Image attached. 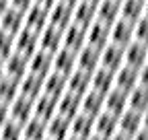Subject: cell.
I'll list each match as a JSON object with an SVG mask.
<instances>
[{"label": "cell", "mask_w": 148, "mask_h": 140, "mask_svg": "<svg viewBox=\"0 0 148 140\" xmlns=\"http://www.w3.org/2000/svg\"><path fill=\"white\" fill-rule=\"evenodd\" d=\"M107 43H111V27L95 21L86 27V45H92L97 49H103Z\"/></svg>", "instance_id": "2"}, {"label": "cell", "mask_w": 148, "mask_h": 140, "mask_svg": "<svg viewBox=\"0 0 148 140\" xmlns=\"http://www.w3.org/2000/svg\"><path fill=\"white\" fill-rule=\"evenodd\" d=\"M132 140H148V130H144V128L138 130V132L132 136Z\"/></svg>", "instance_id": "41"}, {"label": "cell", "mask_w": 148, "mask_h": 140, "mask_svg": "<svg viewBox=\"0 0 148 140\" xmlns=\"http://www.w3.org/2000/svg\"><path fill=\"white\" fill-rule=\"evenodd\" d=\"M6 119H8V105L0 101V126H2Z\"/></svg>", "instance_id": "40"}, {"label": "cell", "mask_w": 148, "mask_h": 140, "mask_svg": "<svg viewBox=\"0 0 148 140\" xmlns=\"http://www.w3.org/2000/svg\"><path fill=\"white\" fill-rule=\"evenodd\" d=\"M113 86L119 89V91H123V93H130L132 89H136V86H138V70L123 64L119 70H115Z\"/></svg>", "instance_id": "20"}, {"label": "cell", "mask_w": 148, "mask_h": 140, "mask_svg": "<svg viewBox=\"0 0 148 140\" xmlns=\"http://www.w3.org/2000/svg\"><path fill=\"white\" fill-rule=\"evenodd\" d=\"M123 62L125 66H132L136 70H140L146 62H148V45L140 43V41H132L123 47Z\"/></svg>", "instance_id": "4"}, {"label": "cell", "mask_w": 148, "mask_h": 140, "mask_svg": "<svg viewBox=\"0 0 148 140\" xmlns=\"http://www.w3.org/2000/svg\"><path fill=\"white\" fill-rule=\"evenodd\" d=\"M113 80H115V72L99 66L95 72L90 74V89L101 93V95H107L111 89H113Z\"/></svg>", "instance_id": "23"}, {"label": "cell", "mask_w": 148, "mask_h": 140, "mask_svg": "<svg viewBox=\"0 0 148 140\" xmlns=\"http://www.w3.org/2000/svg\"><path fill=\"white\" fill-rule=\"evenodd\" d=\"M117 19H121V2H117V0H101L97 4V21L111 27Z\"/></svg>", "instance_id": "19"}, {"label": "cell", "mask_w": 148, "mask_h": 140, "mask_svg": "<svg viewBox=\"0 0 148 140\" xmlns=\"http://www.w3.org/2000/svg\"><path fill=\"white\" fill-rule=\"evenodd\" d=\"M115 132H117V115H113V113H109V111L103 109L95 117V132L92 134H99V136L109 140Z\"/></svg>", "instance_id": "26"}, {"label": "cell", "mask_w": 148, "mask_h": 140, "mask_svg": "<svg viewBox=\"0 0 148 140\" xmlns=\"http://www.w3.org/2000/svg\"><path fill=\"white\" fill-rule=\"evenodd\" d=\"M76 113H80V97L66 91L62 97H58V115L72 119Z\"/></svg>", "instance_id": "27"}, {"label": "cell", "mask_w": 148, "mask_h": 140, "mask_svg": "<svg viewBox=\"0 0 148 140\" xmlns=\"http://www.w3.org/2000/svg\"><path fill=\"white\" fill-rule=\"evenodd\" d=\"M86 140H107V138H103V136H99V134H90Z\"/></svg>", "instance_id": "47"}, {"label": "cell", "mask_w": 148, "mask_h": 140, "mask_svg": "<svg viewBox=\"0 0 148 140\" xmlns=\"http://www.w3.org/2000/svg\"><path fill=\"white\" fill-rule=\"evenodd\" d=\"M132 41H134V23L125 21V19H117L111 25V43H117V45L125 47Z\"/></svg>", "instance_id": "14"}, {"label": "cell", "mask_w": 148, "mask_h": 140, "mask_svg": "<svg viewBox=\"0 0 148 140\" xmlns=\"http://www.w3.org/2000/svg\"><path fill=\"white\" fill-rule=\"evenodd\" d=\"M41 93H43V78L41 76L27 72L21 80H18V95H23V97L35 101Z\"/></svg>", "instance_id": "18"}, {"label": "cell", "mask_w": 148, "mask_h": 140, "mask_svg": "<svg viewBox=\"0 0 148 140\" xmlns=\"http://www.w3.org/2000/svg\"><path fill=\"white\" fill-rule=\"evenodd\" d=\"M53 70H56V72L66 74V76L72 72V70H76V51L60 47L53 54Z\"/></svg>", "instance_id": "24"}, {"label": "cell", "mask_w": 148, "mask_h": 140, "mask_svg": "<svg viewBox=\"0 0 148 140\" xmlns=\"http://www.w3.org/2000/svg\"><path fill=\"white\" fill-rule=\"evenodd\" d=\"M45 140H49V138H45Z\"/></svg>", "instance_id": "53"}, {"label": "cell", "mask_w": 148, "mask_h": 140, "mask_svg": "<svg viewBox=\"0 0 148 140\" xmlns=\"http://www.w3.org/2000/svg\"><path fill=\"white\" fill-rule=\"evenodd\" d=\"M56 113H58V99H56V97L41 93L39 97L33 101V115H35V117L47 121V119H51Z\"/></svg>", "instance_id": "13"}, {"label": "cell", "mask_w": 148, "mask_h": 140, "mask_svg": "<svg viewBox=\"0 0 148 140\" xmlns=\"http://www.w3.org/2000/svg\"><path fill=\"white\" fill-rule=\"evenodd\" d=\"M134 39L148 45V16H142L134 23Z\"/></svg>", "instance_id": "37"}, {"label": "cell", "mask_w": 148, "mask_h": 140, "mask_svg": "<svg viewBox=\"0 0 148 140\" xmlns=\"http://www.w3.org/2000/svg\"><path fill=\"white\" fill-rule=\"evenodd\" d=\"M2 76H4V62L0 60V78H2Z\"/></svg>", "instance_id": "48"}, {"label": "cell", "mask_w": 148, "mask_h": 140, "mask_svg": "<svg viewBox=\"0 0 148 140\" xmlns=\"http://www.w3.org/2000/svg\"><path fill=\"white\" fill-rule=\"evenodd\" d=\"M58 2H64V4H68V6H76L80 0H58Z\"/></svg>", "instance_id": "46"}, {"label": "cell", "mask_w": 148, "mask_h": 140, "mask_svg": "<svg viewBox=\"0 0 148 140\" xmlns=\"http://www.w3.org/2000/svg\"><path fill=\"white\" fill-rule=\"evenodd\" d=\"M47 138V121L39 117H31L23 124V140H45Z\"/></svg>", "instance_id": "31"}, {"label": "cell", "mask_w": 148, "mask_h": 140, "mask_svg": "<svg viewBox=\"0 0 148 140\" xmlns=\"http://www.w3.org/2000/svg\"><path fill=\"white\" fill-rule=\"evenodd\" d=\"M138 84L144 86V89H148V62L138 70Z\"/></svg>", "instance_id": "39"}, {"label": "cell", "mask_w": 148, "mask_h": 140, "mask_svg": "<svg viewBox=\"0 0 148 140\" xmlns=\"http://www.w3.org/2000/svg\"><path fill=\"white\" fill-rule=\"evenodd\" d=\"M66 82H68V76L66 74L51 70V72L43 78V93L58 99V97H62L66 93Z\"/></svg>", "instance_id": "25"}, {"label": "cell", "mask_w": 148, "mask_h": 140, "mask_svg": "<svg viewBox=\"0 0 148 140\" xmlns=\"http://www.w3.org/2000/svg\"><path fill=\"white\" fill-rule=\"evenodd\" d=\"M70 23H74V6H68L64 2H56L49 8V25L64 31Z\"/></svg>", "instance_id": "15"}, {"label": "cell", "mask_w": 148, "mask_h": 140, "mask_svg": "<svg viewBox=\"0 0 148 140\" xmlns=\"http://www.w3.org/2000/svg\"><path fill=\"white\" fill-rule=\"evenodd\" d=\"M90 89V72H84V70H72L68 74V82H66V91L68 93H74L82 97L86 91Z\"/></svg>", "instance_id": "22"}, {"label": "cell", "mask_w": 148, "mask_h": 140, "mask_svg": "<svg viewBox=\"0 0 148 140\" xmlns=\"http://www.w3.org/2000/svg\"><path fill=\"white\" fill-rule=\"evenodd\" d=\"M0 140H23V126L12 119H6L0 126Z\"/></svg>", "instance_id": "35"}, {"label": "cell", "mask_w": 148, "mask_h": 140, "mask_svg": "<svg viewBox=\"0 0 148 140\" xmlns=\"http://www.w3.org/2000/svg\"><path fill=\"white\" fill-rule=\"evenodd\" d=\"M37 49H39V33L37 31L23 27L14 35V51L16 54H23L25 58H31Z\"/></svg>", "instance_id": "1"}, {"label": "cell", "mask_w": 148, "mask_h": 140, "mask_svg": "<svg viewBox=\"0 0 148 140\" xmlns=\"http://www.w3.org/2000/svg\"><path fill=\"white\" fill-rule=\"evenodd\" d=\"M109 140H132V136H127V134H123V132H115Z\"/></svg>", "instance_id": "42"}, {"label": "cell", "mask_w": 148, "mask_h": 140, "mask_svg": "<svg viewBox=\"0 0 148 140\" xmlns=\"http://www.w3.org/2000/svg\"><path fill=\"white\" fill-rule=\"evenodd\" d=\"M8 6H10V0H0V14H2Z\"/></svg>", "instance_id": "44"}, {"label": "cell", "mask_w": 148, "mask_h": 140, "mask_svg": "<svg viewBox=\"0 0 148 140\" xmlns=\"http://www.w3.org/2000/svg\"><path fill=\"white\" fill-rule=\"evenodd\" d=\"M123 47L117 43H107L101 49V68H107L111 72H115L123 66Z\"/></svg>", "instance_id": "10"}, {"label": "cell", "mask_w": 148, "mask_h": 140, "mask_svg": "<svg viewBox=\"0 0 148 140\" xmlns=\"http://www.w3.org/2000/svg\"><path fill=\"white\" fill-rule=\"evenodd\" d=\"M33 117V101L18 95L10 105H8V119L16 121V124H25V121H29Z\"/></svg>", "instance_id": "7"}, {"label": "cell", "mask_w": 148, "mask_h": 140, "mask_svg": "<svg viewBox=\"0 0 148 140\" xmlns=\"http://www.w3.org/2000/svg\"><path fill=\"white\" fill-rule=\"evenodd\" d=\"M62 45H64V31L62 29L53 27V25H47L43 31H39V49L56 54Z\"/></svg>", "instance_id": "5"}, {"label": "cell", "mask_w": 148, "mask_h": 140, "mask_svg": "<svg viewBox=\"0 0 148 140\" xmlns=\"http://www.w3.org/2000/svg\"><path fill=\"white\" fill-rule=\"evenodd\" d=\"M142 128H144V130H148V109L142 113Z\"/></svg>", "instance_id": "45"}, {"label": "cell", "mask_w": 148, "mask_h": 140, "mask_svg": "<svg viewBox=\"0 0 148 140\" xmlns=\"http://www.w3.org/2000/svg\"><path fill=\"white\" fill-rule=\"evenodd\" d=\"M144 16H148V0H144Z\"/></svg>", "instance_id": "49"}, {"label": "cell", "mask_w": 148, "mask_h": 140, "mask_svg": "<svg viewBox=\"0 0 148 140\" xmlns=\"http://www.w3.org/2000/svg\"><path fill=\"white\" fill-rule=\"evenodd\" d=\"M127 109H134L138 113H144L148 109V89L144 86H136L127 93Z\"/></svg>", "instance_id": "32"}, {"label": "cell", "mask_w": 148, "mask_h": 140, "mask_svg": "<svg viewBox=\"0 0 148 140\" xmlns=\"http://www.w3.org/2000/svg\"><path fill=\"white\" fill-rule=\"evenodd\" d=\"M138 130H142V113L134 109H125L117 115V132H123L127 136H134Z\"/></svg>", "instance_id": "21"}, {"label": "cell", "mask_w": 148, "mask_h": 140, "mask_svg": "<svg viewBox=\"0 0 148 140\" xmlns=\"http://www.w3.org/2000/svg\"><path fill=\"white\" fill-rule=\"evenodd\" d=\"M95 21H97V4L88 2V0H80V2L74 6V23H78L82 27H88Z\"/></svg>", "instance_id": "28"}, {"label": "cell", "mask_w": 148, "mask_h": 140, "mask_svg": "<svg viewBox=\"0 0 148 140\" xmlns=\"http://www.w3.org/2000/svg\"><path fill=\"white\" fill-rule=\"evenodd\" d=\"M25 27V12H21L14 6H8L2 14H0V31H4L8 35H14Z\"/></svg>", "instance_id": "3"}, {"label": "cell", "mask_w": 148, "mask_h": 140, "mask_svg": "<svg viewBox=\"0 0 148 140\" xmlns=\"http://www.w3.org/2000/svg\"><path fill=\"white\" fill-rule=\"evenodd\" d=\"M103 109H105V95L88 89V91L80 97V111H82V113H86V115H90V117H97Z\"/></svg>", "instance_id": "17"}, {"label": "cell", "mask_w": 148, "mask_h": 140, "mask_svg": "<svg viewBox=\"0 0 148 140\" xmlns=\"http://www.w3.org/2000/svg\"><path fill=\"white\" fill-rule=\"evenodd\" d=\"M16 97H18V80L10 76H2L0 78V101L10 105Z\"/></svg>", "instance_id": "34"}, {"label": "cell", "mask_w": 148, "mask_h": 140, "mask_svg": "<svg viewBox=\"0 0 148 140\" xmlns=\"http://www.w3.org/2000/svg\"><path fill=\"white\" fill-rule=\"evenodd\" d=\"M101 66V49L92 47V45H84L78 54H76V68L84 70V72H95Z\"/></svg>", "instance_id": "9"}, {"label": "cell", "mask_w": 148, "mask_h": 140, "mask_svg": "<svg viewBox=\"0 0 148 140\" xmlns=\"http://www.w3.org/2000/svg\"><path fill=\"white\" fill-rule=\"evenodd\" d=\"M51 70H53V54H49V51L37 49L29 58V72L31 74H37V76L45 78Z\"/></svg>", "instance_id": "8"}, {"label": "cell", "mask_w": 148, "mask_h": 140, "mask_svg": "<svg viewBox=\"0 0 148 140\" xmlns=\"http://www.w3.org/2000/svg\"><path fill=\"white\" fill-rule=\"evenodd\" d=\"M49 25V8L41 6V4H33L27 12H25V27L33 29V31H43Z\"/></svg>", "instance_id": "12"}, {"label": "cell", "mask_w": 148, "mask_h": 140, "mask_svg": "<svg viewBox=\"0 0 148 140\" xmlns=\"http://www.w3.org/2000/svg\"><path fill=\"white\" fill-rule=\"evenodd\" d=\"M144 16V0H121V19L136 23Z\"/></svg>", "instance_id": "33"}, {"label": "cell", "mask_w": 148, "mask_h": 140, "mask_svg": "<svg viewBox=\"0 0 148 140\" xmlns=\"http://www.w3.org/2000/svg\"><path fill=\"white\" fill-rule=\"evenodd\" d=\"M127 109V93L119 91V89H111L107 95H105V111L113 113V115H119Z\"/></svg>", "instance_id": "29"}, {"label": "cell", "mask_w": 148, "mask_h": 140, "mask_svg": "<svg viewBox=\"0 0 148 140\" xmlns=\"http://www.w3.org/2000/svg\"><path fill=\"white\" fill-rule=\"evenodd\" d=\"M88 2H95V4H99V2H101V0H88Z\"/></svg>", "instance_id": "51"}, {"label": "cell", "mask_w": 148, "mask_h": 140, "mask_svg": "<svg viewBox=\"0 0 148 140\" xmlns=\"http://www.w3.org/2000/svg\"><path fill=\"white\" fill-rule=\"evenodd\" d=\"M12 51H14V37L4 31H0V60L4 62Z\"/></svg>", "instance_id": "36"}, {"label": "cell", "mask_w": 148, "mask_h": 140, "mask_svg": "<svg viewBox=\"0 0 148 140\" xmlns=\"http://www.w3.org/2000/svg\"><path fill=\"white\" fill-rule=\"evenodd\" d=\"M117 2H121V0H117Z\"/></svg>", "instance_id": "52"}, {"label": "cell", "mask_w": 148, "mask_h": 140, "mask_svg": "<svg viewBox=\"0 0 148 140\" xmlns=\"http://www.w3.org/2000/svg\"><path fill=\"white\" fill-rule=\"evenodd\" d=\"M70 136V119L56 113L51 119H47V138L49 140H66Z\"/></svg>", "instance_id": "30"}, {"label": "cell", "mask_w": 148, "mask_h": 140, "mask_svg": "<svg viewBox=\"0 0 148 140\" xmlns=\"http://www.w3.org/2000/svg\"><path fill=\"white\" fill-rule=\"evenodd\" d=\"M33 4H35V0H10V6L18 8L21 12H27Z\"/></svg>", "instance_id": "38"}, {"label": "cell", "mask_w": 148, "mask_h": 140, "mask_svg": "<svg viewBox=\"0 0 148 140\" xmlns=\"http://www.w3.org/2000/svg\"><path fill=\"white\" fill-rule=\"evenodd\" d=\"M66 140H80V138H76V136H68Z\"/></svg>", "instance_id": "50"}, {"label": "cell", "mask_w": 148, "mask_h": 140, "mask_svg": "<svg viewBox=\"0 0 148 140\" xmlns=\"http://www.w3.org/2000/svg\"><path fill=\"white\" fill-rule=\"evenodd\" d=\"M58 0H35V4H41V6H45V8H51Z\"/></svg>", "instance_id": "43"}, {"label": "cell", "mask_w": 148, "mask_h": 140, "mask_svg": "<svg viewBox=\"0 0 148 140\" xmlns=\"http://www.w3.org/2000/svg\"><path fill=\"white\" fill-rule=\"evenodd\" d=\"M29 72V58H25L23 54H12L4 60V76H10L14 80H21L25 74Z\"/></svg>", "instance_id": "11"}, {"label": "cell", "mask_w": 148, "mask_h": 140, "mask_svg": "<svg viewBox=\"0 0 148 140\" xmlns=\"http://www.w3.org/2000/svg\"><path fill=\"white\" fill-rule=\"evenodd\" d=\"M86 45V27L78 25V23H70L66 29H64V45L66 49H72V51H78Z\"/></svg>", "instance_id": "6"}, {"label": "cell", "mask_w": 148, "mask_h": 140, "mask_svg": "<svg viewBox=\"0 0 148 140\" xmlns=\"http://www.w3.org/2000/svg\"><path fill=\"white\" fill-rule=\"evenodd\" d=\"M92 132H95V117L86 113H76L70 119V136H76L80 140H86Z\"/></svg>", "instance_id": "16"}]
</instances>
